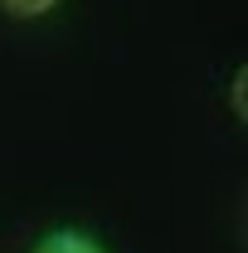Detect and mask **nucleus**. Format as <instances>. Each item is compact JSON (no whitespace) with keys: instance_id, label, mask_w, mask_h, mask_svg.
<instances>
[{"instance_id":"obj_1","label":"nucleus","mask_w":248,"mask_h":253,"mask_svg":"<svg viewBox=\"0 0 248 253\" xmlns=\"http://www.w3.org/2000/svg\"><path fill=\"white\" fill-rule=\"evenodd\" d=\"M34 253H107V249L97 244L88 229H49L34 244Z\"/></svg>"},{"instance_id":"obj_2","label":"nucleus","mask_w":248,"mask_h":253,"mask_svg":"<svg viewBox=\"0 0 248 253\" xmlns=\"http://www.w3.org/2000/svg\"><path fill=\"white\" fill-rule=\"evenodd\" d=\"M59 0H0V10L10 15V20H39V15H49Z\"/></svg>"},{"instance_id":"obj_3","label":"nucleus","mask_w":248,"mask_h":253,"mask_svg":"<svg viewBox=\"0 0 248 253\" xmlns=\"http://www.w3.org/2000/svg\"><path fill=\"white\" fill-rule=\"evenodd\" d=\"M229 93H234V117H239V122H248V68H244V63L234 68V83H229Z\"/></svg>"}]
</instances>
